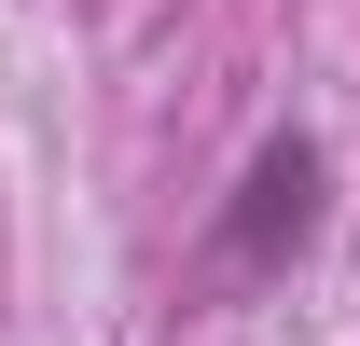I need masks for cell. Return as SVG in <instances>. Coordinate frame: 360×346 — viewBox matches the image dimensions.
<instances>
[{"label":"cell","mask_w":360,"mask_h":346,"mask_svg":"<svg viewBox=\"0 0 360 346\" xmlns=\"http://www.w3.org/2000/svg\"><path fill=\"white\" fill-rule=\"evenodd\" d=\"M319 180H333V167H319V139H264L250 180H236V208H222V236H208V277H236V291L277 277V263L319 236Z\"/></svg>","instance_id":"obj_1"}]
</instances>
